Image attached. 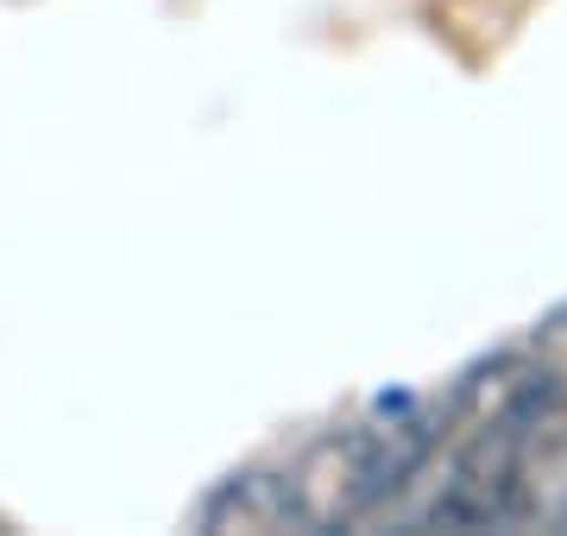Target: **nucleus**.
<instances>
[{
	"instance_id": "f257e3e1",
	"label": "nucleus",
	"mask_w": 567,
	"mask_h": 536,
	"mask_svg": "<svg viewBox=\"0 0 567 536\" xmlns=\"http://www.w3.org/2000/svg\"><path fill=\"white\" fill-rule=\"evenodd\" d=\"M529 430L524 416H480L461 423L454 461L442 474V493L429 505V530H492L524 512L529 493Z\"/></svg>"
},
{
	"instance_id": "f03ea898",
	"label": "nucleus",
	"mask_w": 567,
	"mask_h": 536,
	"mask_svg": "<svg viewBox=\"0 0 567 536\" xmlns=\"http://www.w3.org/2000/svg\"><path fill=\"white\" fill-rule=\"evenodd\" d=\"M284 493H290V524L303 530H334V524H360L391 498L385 486V435L372 423L316 435L290 467H284Z\"/></svg>"
},
{
	"instance_id": "7ed1b4c3",
	"label": "nucleus",
	"mask_w": 567,
	"mask_h": 536,
	"mask_svg": "<svg viewBox=\"0 0 567 536\" xmlns=\"http://www.w3.org/2000/svg\"><path fill=\"white\" fill-rule=\"evenodd\" d=\"M203 530H284L290 524V493L284 474H234L203 498L196 512Z\"/></svg>"
},
{
	"instance_id": "20e7f679",
	"label": "nucleus",
	"mask_w": 567,
	"mask_h": 536,
	"mask_svg": "<svg viewBox=\"0 0 567 536\" xmlns=\"http://www.w3.org/2000/svg\"><path fill=\"white\" fill-rule=\"evenodd\" d=\"M7 530H13V524H7V517H0V536H7Z\"/></svg>"
},
{
	"instance_id": "39448f33",
	"label": "nucleus",
	"mask_w": 567,
	"mask_h": 536,
	"mask_svg": "<svg viewBox=\"0 0 567 536\" xmlns=\"http://www.w3.org/2000/svg\"><path fill=\"white\" fill-rule=\"evenodd\" d=\"M561 524H567V512H561Z\"/></svg>"
}]
</instances>
